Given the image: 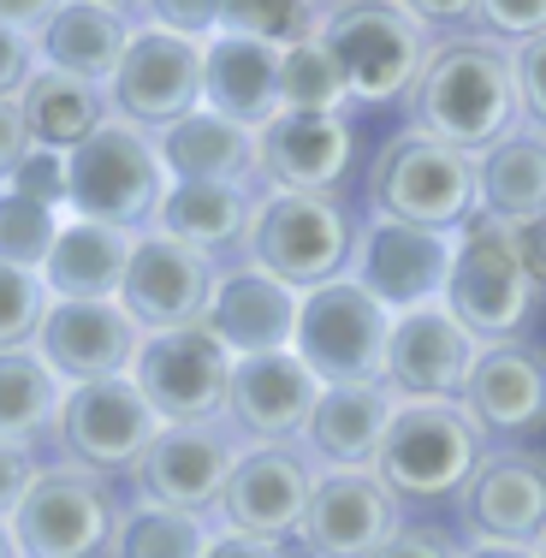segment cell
I'll return each mask as SVG.
<instances>
[{"label":"cell","mask_w":546,"mask_h":558,"mask_svg":"<svg viewBox=\"0 0 546 558\" xmlns=\"http://www.w3.org/2000/svg\"><path fill=\"white\" fill-rule=\"evenodd\" d=\"M410 119H416L422 137L482 161L493 143L523 125V96H517L511 48L493 43V36H451V43H434L422 77L410 84Z\"/></svg>","instance_id":"obj_1"},{"label":"cell","mask_w":546,"mask_h":558,"mask_svg":"<svg viewBox=\"0 0 546 558\" xmlns=\"http://www.w3.org/2000/svg\"><path fill=\"white\" fill-rule=\"evenodd\" d=\"M487 458V434L470 422L458 398H398L375 475L398 505H446L463 494L475 463Z\"/></svg>","instance_id":"obj_2"},{"label":"cell","mask_w":546,"mask_h":558,"mask_svg":"<svg viewBox=\"0 0 546 558\" xmlns=\"http://www.w3.org/2000/svg\"><path fill=\"white\" fill-rule=\"evenodd\" d=\"M535 279H529L517 226L493 220L475 208L463 232L451 238V274H446V310L475 333V344H505L535 315Z\"/></svg>","instance_id":"obj_3"},{"label":"cell","mask_w":546,"mask_h":558,"mask_svg":"<svg viewBox=\"0 0 546 558\" xmlns=\"http://www.w3.org/2000/svg\"><path fill=\"white\" fill-rule=\"evenodd\" d=\"M65 179H72L65 215L119 226V232L161 220L167 184H172L161 167V149H155V131L131 125V119H108L89 143H77L65 155Z\"/></svg>","instance_id":"obj_4"},{"label":"cell","mask_w":546,"mask_h":558,"mask_svg":"<svg viewBox=\"0 0 546 558\" xmlns=\"http://www.w3.org/2000/svg\"><path fill=\"white\" fill-rule=\"evenodd\" d=\"M321 43L339 60L351 101H368V108L410 96V84L434 54L428 24L410 19L398 0H344V7H332L321 19Z\"/></svg>","instance_id":"obj_5"},{"label":"cell","mask_w":546,"mask_h":558,"mask_svg":"<svg viewBox=\"0 0 546 558\" xmlns=\"http://www.w3.org/2000/svg\"><path fill=\"white\" fill-rule=\"evenodd\" d=\"M368 203L380 220L428 226V232H463V220L482 208L475 196V155L446 149V143L404 131L380 149L368 172Z\"/></svg>","instance_id":"obj_6"},{"label":"cell","mask_w":546,"mask_h":558,"mask_svg":"<svg viewBox=\"0 0 546 558\" xmlns=\"http://www.w3.org/2000/svg\"><path fill=\"white\" fill-rule=\"evenodd\" d=\"M356 256V226L332 196H262L256 226H250V268L274 274L279 286L303 291L344 279Z\"/></svg>","instance_id":"obj_7"},{"label":"cell","mask_w":546,"mask_h":558,"mask_svg":"<svg viewBox=\"0 0 546 558\" xmlns=\"http://www.w3.org/2000/svg\"><path fill=\"white\" fill-rule=\"evenodd\" d=\"M386 339H392V315L351 274L303 291L291 351L310 363V375L321 387H375V380H386Z\"/></svg>","instance_id":"obj_8"},{"label":"cell","mask_w":546,"mask_h":558,"mask_svg":"<svg viewBox=\"0 0 546 558\" xmlns=\"http://www.w3.org/2000/svg\"><path fill=\"white\" fill-rule=\"evenodd\" d=\"M113 487L96 470H43L12 511V535L24 558H96L113 541Z\"/></svg>","instance_id":"obj_9"},{"label":"cell","mask_w":546,"mask_h":558,"mask_svg":"<svg viewBox=\"0 0 546 558\" xmlns=\"http://www.w3.org/2000/svg\"><path fill=\"white\" fill-rule=\"evenodd\" d=\"M226 375H232V356L208 333V322L172 327V333H143V351L131 363V380L161 416V428H172V422H215L226 404Z\"/></svg>","instance_id":"obj_10"},{"label":"cell","mask_w":546,"mask_h":558,"mask_svg":"<svg viewBox=\"0 0 546 558\" xmlns=\"http://www.w3.org/2000/svg\"><path fill=\"white\" fill-rule=\"evenodd\" d=\"M161 416L149 410V398L137 392V380H89V387H65L60 404V446L77 458V470L119 475L137 470V458L155 446Z\"/></svg>","instance_id":"obj_11"},{"label":"cell","mask_w":546,"mask_h":558,"mask_svg":"<svg viewBox=\"0 0 546 558\" xmlns=\"http://www.w3.org/2000/svg\"><path fill=\"white\" fill-rule=\"evenodd\" d=\"M113 119H131L143 131H167L184 113L203 108V43H184L172 31H137L108 84Z\"/></svg>","instance_id":"obj_12"},{"label":"cell","mask_w":546,"mask_h":558,"mask_svg":"<svg viewBox=\"0 0 546 558\" xmlns=\"http://www.w3.org/2000/svg\"><path fill=\"white\" fill-rule=\"evenodd\" d=\"M315 463L298 446H244L220 487V523L232 535H256V541H286L303 529L315 494Z\"/></svg>","instance_id":"obj_13"},{"label":"cell","mask_w":546,"mask_h":558,"mask_svg":"<svg viewBox=\"0 0 546 558\" xmlns=\"http://www.w3.org/2000/svg\"><path fill=\"white\" fill-rule=\"evenodd\" d=\"M315 404H321V380L310 375L298 351H268V356H232L226 375V428L244 434L256 446H291L310 428Z\"/></svg>","instance_id":"obj_14"},{"label":"cell","mask_w":546,"mask_h":558,"mask_svg":"<svg viewBox=\"0 0 546 558\" xmlns=\"http://www.w3.org/2000/svg\"><path fill=\"white\" fill-rule=\"evenodd\" d=\"M451 238L458 232H428V226H404V220H368V232L356 238L351 279L386 315L439 303L446 298V274H451Z\"/></svg>","instance_id":"obj_15"},{"label":"cell","mask_w":546,"mask_h":558,"mask_svg":"<svg viewBox=\"0 0 546 558\" xmlns=\"http://www.w3.org/2000/svg\"><path fill=\"white\" fill-rule=\"evenodd\" d=\"M215 298V262L203 250L179 244L167 232H143L131 244V268L119 286L125 315L143 333H172V327H196Z\"/></svg>","instance_id":"obj_16"},{"label":"cell","mask_w":546,"mask_h":558,"mask_svg":"<svg viewBox=\"0 0 546 558\" xmlns=\"http://www.w3.org/2000/svg\"><path fill=\"white\" fill-rule=\"evenodd\" d=\"M143 351V327L125 315V303H65L54 298L36 333V356L65 380V387H89V380H119L131 375Z\"/></svg>","instance_id":"obj_17"},{"label":"cell","mask_w":546,"mask_h":558,"mask_svg":"<svg viewBox=\"0 0 546 558\" xmlns=\"http://www.w3.org/2000/svg\"><path fill=\"white\" fill-rule=\"evenodd\" d=\"M482 344L475 333L446 310V303H422V310L392 315V339H386V392L392 398H463Z\"/></svg>","instance_id":"obj_18"},{"label":"cell","mask_w":546,"mask_h":558,"mask_svg":"<svg viewBox=\"0 0 546 558\" xmlns=\"http://www.w3.org/2000/svg\"><path fill=\"white\" fill-rule=\"evenodd\" d=\"M398 511L404 505L375 470H327L310 494L298 535L310 558H375L398 535Z\"/></svg>","instance_id":"obj_19"},{"label":"cell","mask_w":546,"mask_h":558,"mask_svg":"<svg viewBox=\"0 0 546 558\" xmlns=\"http://www.w3.org/2000/svg\"><path fill=\"white\" fill-rule=\"evenodd\" d=\"M463 529L475 541H511V547H541L546 535V458L499 446L475 463V475L458 494Z\"/></svg>","instance_id":"obj_20"},{"label":"cell","mask_w":546,"mask_h":558,"mask_svg":"<svg viewBox=\"0 0 546 558\" xmlns=\"http://www.w3.org/2000/svg\"><path fill=\"white\" fill-rule=\"evenodd\" d=\"M238 463V440L220 422H172V428L155 434V446L137 458V487L143 499L172 505V511H196L220 505V487Z\"/></svg>","instance_id":"obj_21"},{"label":"cell","mask_w":546,"mask_h":558,"mask_svg":"<svg viewBox=\"0 0 546 558\" xmlns=\"http://www.w3.org/2000/svg\"><path fill=\"white\" fill-rule=\"evenodd\" d=\"M356 161V131L339 113H279L256 131V172L286 196H332Z\"/></svg>","instance_id":"obj_22"},{"label":"cell","mask_w":546,"mask_h":558,"mask_svg":"<svg viewBox=\"0 0 546 558\" xmlns=\"http://www.w3.org/2000/svg\"><path fill=\"white\" fill-rule=\"evenodd\" d=\"M458 404L470 410V422L482 434H493V440L541 434L546 428V363H541V351L523 339L482 344Z\"/></svg>","instance_id":"obj_23"},{"label":"cell","mask_w":546,"mask_h":558,"mask_svg":"<svg viewBox=\"0 0 546 558\" xmlns=\"http://www.w3.org/2000/svg\"><path fill=\"white\" fill-rule=\"evenodd\" d=\"M298 310H303V298L291 286H279L262 268H238V274L215 279V298H208L203 322L226 344V356H268V351H291Z\"/></svg>","instance_id":"obj_24"},{"label":"cell","mask_w":546,"mask_h":558,"mask_svg":"<svg viewBox=\"0 0 546 558\" xmlns=\"http://www.w3.org/2000/svg\"><path fill=\"white\" fill-rule=\"evenodd\" d=\"M203 108L232 119L244 131H262L286 113L279 101V48L250 36H215L203 43Z\"/></svg>","instance_id":"obj_25"},{"label":"cell","mask_w":546,"mask_h":558,"mask_svg":"<svg viewBox=\"0 0 546 558\" xmlns=\"http://www.w3.org/2000/svg\"><path fill=\"white\" fill-rule=\"evenodd\" d=\"M256 208H262V196L250 191V179H172L155 226L167 238H179V244L215 256V250L250 244Z\"/></svg>","instance_id":"obj_26"},{"label":"cell","mask_w":546,"mask_h":558,"mask_svg":"<svg viewBox=\"0 0 546 558\" xmlns=\"http://www.w3.org/2000/svg\"><path fill=\"white\" fill-rule=\"evenodd\" d=\"M392 410L398 398L386 392V380H375V387H321V404L303 428V446L327 470H375Z\"/></svg>","instance_id":"obj_27"},{"label":"cell","mask_w":546,"mask_h":558,"mask_svg":"<svg viewBox=\"0 0 546 558\" xmlns=\"http://www.w3.org/2000/svg\"><path fill=\"white\" fill-rule=\"evenodd\" d=\"M131 244H137V238L119 232V226L65 220L60 238H54V256H48V268H43L48 298H65V303H113L119 286H125V268H131Z\"/></svg>","instance_id":"obj_28"},{"label":"cell","mask_w":546,"mask_h":558,"mask_svg":"<svg viewBox=\"0 0 546 558\" xmlns=\"http://www.w3.org/2000/svg\"><path fill=\"white\" fill-rule=\"evenodd\" d=\"M131 24L125 12L113 7H96V0H65L54 19L36 31V54H43L54 72H72V77H89V84L108 89L119 60H125L131 48Z\"/></svg>","instance_id":"obj_29"},{"label":"cell","mask_w":546,"mask_h":558,"mask_svg":"<svg viewBox=\"0 0 546 558\" xmlns=\"http://www.w3.org/2000/svg\"><path fill=\"white\" fill-rule=\"evenodd\" d=\"M475 196L482 215L505 226H535L546 220V131L517 125L475 161Z\"/></svg>","instance_id":"obj_30"},{"label":"cell","mask_w":546,"mask_h":558,"mask_svg":"<svg viewBox=\"0 0 546 558\" xmlns=\"http://www.w3.org/2000/svg\"><path fill=\"white\" fill-rule=\"evenodd\" d=\"M19 101H24V119H31L36 149H54V155H72L77 143H89L113 119L108 89L89 84V77L54 72V65H36V77L24 84Z\"/></svg>","instance_id":"obj_31"},{"label":"cell","mask_w":546,"mask_h":558,"mask_svg":"<svg viewBox=\"0 0 546 558\" xmlns=\"http://www.w3.org/2000/svg\"><path fill=\"white\" fill-rule=\"evenodd\" d=\"M155 149H161L167 179H250L256 172V131L232 125L208 108L155 131Z\"/></svg>","instance_id":"obj_32"},{"label":"cell","mask_w":546,"mask_h":558,"mask_svg":"<svg viewBox=\"0 0 546 558\" xmlns=\"http://www.w3.org/2000/svg\"><path fill=\"white\" fill-rule=\"evenodd\" d=\"M65 380L36 351H0V440L31 446L36 434L60 428Z\"/></svg>","instance_id":"obj_33"},{"label":"cell","mask_w":546,"mask_h":558,"mask_svg":"<svg viewBox=\"0 0 546 558\" xmlns=\"http://www.w3.org/2000/svg\"><path fill=\"white\" fill-rule=\"evenodd\" d=\"M208 523L196 511H172V505H131L113 523V558H203L208 553Z\"/></svg>","instance_id":"obj_34"},{"label":"cell","mask_w":546,"mask_h":558,"mask_svg":"<svg viewBox=\"0 0 546 558\" xmlns=\"http://www.w3.org/2000/svg\"><path fill=\"white\" fill-rule=\"evenodd\" d=\"M279 101H286V113H339L351 101L344 72L321 36H310V43L279 54Z\"/></svg>","instance_id":"obj_35"},{"label":"cell","mask_w":546,"mask_h":558,"mask_svg":"<svg viewBox=\"0 0 546 558\" xmlns=\"http://www.w3.org/2000/svg\"><path fill=\"white\" fill-rule=\"evenodd\" d=\"M220 36H250L268 48H298L321 36V12L315 0H220Z\"/></svg>","instance_id":"obj_36"},{"label":"cell","mask_w":546,"mask_h":558,"mask_svg":"<svg viewBox=\"0 0 546 558\" xmlns=\"http://www.w3.org/2000/svg\"><path fill=\"white\" fill-rule=\"evenodd\" d=\"M60 215L19 191H0V262L7 268H31L43 274L48 256H54V238H60Z\"/></svg>","instance_id":"obj_37"},{"label":"cell","mask_w":546,"mask_h":558,"mask_svg":"<svg viewBox=\"0 0 546 558\" xmlns=\"http://www.w3.org/2000/svg\"><path fill=\"white\" fill-rule=\"evenodd\" d=\"M48 303L54 298H48L43 274L7 268V262H0V351H36Z\"/></svg>","instance_id":"obj_38"},{"label":"cell","mask_w":546,"mask_h":558,"mask_svg":"<svg viewBox=\"0 0 546 558\" xmlns=\"http://www.w3.org/2000/svg\"><path fill=\"white\" fill-rule=\"evenodd\" d=\"M7 191H19V196H31V203H43V208H65V196H72V179H65V155L54 149H31L24 155V167L12 172V184Z\"/></svg>","instance_id":"obj_39"},{"label":"cell","mask_w":546,"mask_h":558,"mask_svg":"<svg viewBox=\"0 0 546 558\" xmlns=\"http://www.w3.org/2000/svg\"><path fill=\"white\" fill-rule=\"evenodd\" d=\"M155 31H172L184 43H215L220 36V0H143Z\"/></svg>","instance_id":"obj_40"},{"label":"cell","mask_w":546,"mask_h":558,"mask_svg":"<svg viewBox=\"0 0 546 558\" xmlns=\"http://www.w3.org/2000/svg\"><path fill=\"white\" fill-rule=\"evenodd\" d=\"M475 24L493 31V43H529V36H546V0H482Z\"/></svg>","instance_id":"obj_41"},{"label":"cell","mask_w":546,"mask_h":558,"mask_svg":"<svg viewBox=\"0 0 546 558\" xmlns=\"http://www.w3.org/2000/svg\"><path fill=\"white\" fill-rule=\"evenodd\" d=\"M517 65V96H523V119L546 131V36H529V43L511 48Z\"/></svg>","instance_id":"obj_42"},{"label":"cell","mask_w":546,"mask_h":558,"mask_svg":"<svg viewBox=\"0 0 546 558\" xmlns=\"http://www.w3.org/2000/svg\"><path fill=\"white\" fill-rule=\"evenodd\" d=\"M36 475H43V463H36V451H31V446L0 440V517L19 511L24 494L36 487Z\"/></svg>","instance_id":"obj_43"},{"label":"cell","mask_w":546,"mask_h":558,"mask_svg":"<svg viewBox=\"0 0 546 558\" xmlns=\"http://www.w3.org/2000/svg\"><path fill=\"white\" fill-rule=\"evenodd\" d=\"M375 558H463V547L434 523H398V535L386 541Z\"/></svg>","instance_id":"obj_44"},{"label":"cell","mask_w":546,"mask_h":558,"mask_svg":"<svg viewBox=\"0 0 546 558\" xmlns=\"http://www.w3.org/2000/svg\"><path fill=\"white\" fill-rule=\"evenodd\" d=\"M31 77H36V43L0 24V101H19Z\"/></svg>","instance_id":"obj_45"},{"label":"cell","mask_w":546,"mask_h":558,"mask_svg":"<svg viewBox=\"0 0 546 558\" xmlns=\"http://www.w3.org/2000/svg\"><path fill=\"white\" fill-rule=\"evenodd\" d=\"M36 149L31 119H24V101H0V184H12V172L24 167V155Z\"/></svg>","instance_id":"obj_46"},{"label":"cell","mask_w":546,"mask_h":558,"mask_svg":"<svg viewBox=\"0 0 546 558\" xmlns=\"http://www.w3.org/2000/svg\"><path fill=\"white\" fill-rule=\"evenodd\" d=\"M410 19L434 24V31H458V24H475V7L482 0H398Z\"/></svg>","instance_id":"obj_47"},{"label":"cell","mask_w":546,"mask_h":558,"mask_svg":"<svg viewBox=\"0 0 546 558\" xmlns=\"http://www.w3.org/2000/svg\"><path fill=\"white\" fill-rule=\"evenodd\" d=\"M65 7V0H0V24H7V31H43L48 19H54V12Z\"/></svg>","instance_id":"obj_48"},{"label":"cell","mask_w":546,"mask_h":558,"mask_svg":"<svg viewBox=\"0 0 546 558\" xmlns=\"http://www.w3.org/2000/svg\"><path fill=\"white\" fill-rule=\"evenodd\" d=\"M203 558H279L274 541H256V535H232V529H220L215 541H208Z\"/></svg>","instance_id":"obj_49"},{"label":"cell","mask_w":546,"mask_h":558,"mask_svg":"<svg viewBox=\"0 0 546 558\" xmlns=\"http://www.w3.org/2000/svg\"><path fill=\"white\" fill-rule=\"evenodd\" d=\"M517 244H523V262H529V279H535V291H546V220L517 226Z\"/></svg>","instance_id":"obj_50"},{"label":"cell","mask_w":546,"mask_h":558,"mask_svg":"<svg viewBox=\"0 0 546 558\" xmlns=\"http://www.w3.org/2000/svg\"><path fill=\"white\" fill-rule=\"evenodd\" d=\"M463 558H535V547H511V541H475Z\"/></svg>","instance_id":"obj_51"},{"label":"cell","mask_w":546,"mask_h":558,"mask_svg":"<svg viewBox=\"0 0 546 558\" xmlns=\"http://www.w3.org/2000/svg\"><path fill=\"white\" fill-rule=\"evenodd\" d=\"M0 558H24L19 535H12V517H0Z\"/></svg>","instance_id":"obj_52"},{"label":"cell","mask_w":546,"mask_h":558,"mask_svg":"<svg viewBox=\"0 0 546 558\" xmlns=\"http://www.w3.org/2000/svg\"><path fill=\"white\" fill-rule=\"evenodd\" d=\"M96 7H113V12H125V7H143V0H96Z\"/></svg>","instance_id":"obj_53"},{"label":"cell","mask_w":546,"mask_h":558,"mask_svg":"<svg viewBox=\"0 0 546 558\" xmlns=\"http://www.w3.org/2000/svg\"><path fill=\"white\" fill-rule=\"evenodd\" d=\"M535 558H546V535H541V547H535Z\"/></svg>","instance_id":"obj_54"}]
</instances>
